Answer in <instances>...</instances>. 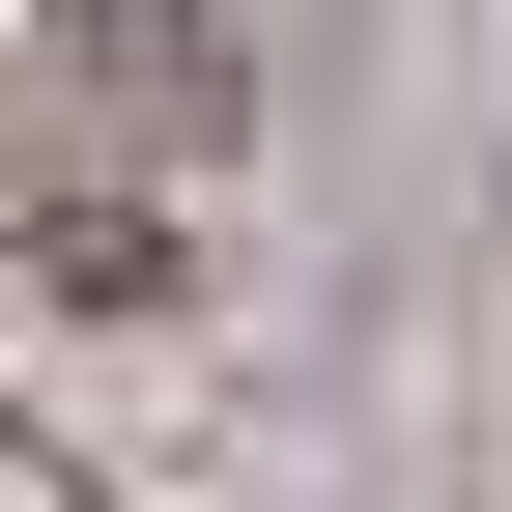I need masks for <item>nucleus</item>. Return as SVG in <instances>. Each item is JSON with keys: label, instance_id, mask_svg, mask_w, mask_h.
Segmentation results:
<instances>
[{"label": "nucleus", "instance_id": "1", "mask_svg": "<svg viewBox=\"0 0 512 512\" xmlns=\"http://www.w3.org/2000/svg\"><path fill=\"white\" fill-rule=\"evenodd\" d=\"M256 143V0H0V256L171 285Z\"/></svg>", "mask_w": 512, "mask_h": 512}]
</instances>
